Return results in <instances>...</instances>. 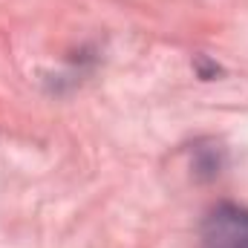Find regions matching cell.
Returning <instances> with one entry per match:
<instances>
[{
  "label": "cell",
  "mask_w": 248,
  "mask_h": 248,
  "mask_svg": "<svg viewBox=\"0 0 248 248\" xmlns=\"http://www.w3.org/2000/svg\"><path fill=\"white\" fill-rule=\"evenodd\" d=\"M202 248H248V208L219 205L202 225Z\"/></svg>",
  "instance_id": "1"
}]
</instances>
